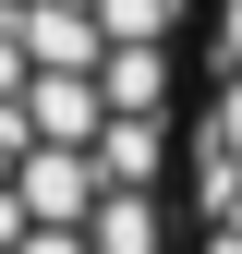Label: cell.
I'll list each match as a JSON object with an SVG mask.
<instances>
[{
  "mask_svg": "<svg viewBox=\"0 0 242 254\" xmlns=\"http://www.w3.org/2000/svg\"><path fill=\"white\" fill-rule=\"evenodd\" d=\"M182 0H0V254H170Z\"/></svg>",
  "mask_w": 242,
  "mask_h": 254,
  "instance_id": "cell-1",
  "label": "cell"
},
{
  "mask_svg": "<svg viewBox=\"0 0 242 254\" xmlns=\"http://www.w3.org/2000/svg\"><path fill=\"white\" fill-rule=\"evenodd\" d=\"M170 254H242V0H182Z\"/></svg>",
  "mask_w": 242,
  "mask_h": 254,
  "instance_id": "cell-2",
  "label": "cell"
}]
</instances>
